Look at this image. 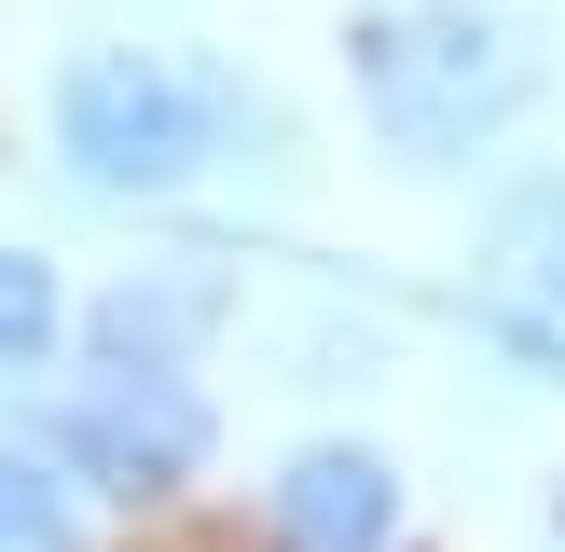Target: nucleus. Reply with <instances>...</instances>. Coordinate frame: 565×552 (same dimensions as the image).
<instances>
[{"mask_svg": "<svg viewBox=\"0 0 565 552\" xmlns=\"http://www.w3.org/2000/svg\"><path fill=\"white\" fill-rule=\"evenodd\" d=\"M235 125H263V97H235L221 70L152 55V42H97L55 70V152L83 193H180L207 180V152Z\"/></svg>", "mask_w": 565, "mask_h": 552, "instance_id": "nucleus-2", "label": "nucleus"}, {"mask_svg": "<svg viewBox=\"0 0 565 552\" xmlns=\"http://www.w3.org/2000/svg\"><path fill=\"white\" fill-rule=\"evenodd\" d=\"M401 539V469L373 442H303L276 469V552H386Z\"/></svg>", "mask_w": 565, "mask_h": 552, "instance_id": "nucleus-4", "label": "nucleus"}, {"mask_svg": "<svg viewBox=\"0 0 565 552\" xmlns=\"http://www.w3.org/2000/svg\"><path fill=\"white\" fill-rule=\"evenodd\" d=\"M0 552H83L70 484H55V469H28V456H0Z\"/></svg>", "mask_w": 565, "mask_h": 552, "instance_id": "nucleus-6", "label": "nucleus"}, {"mask_svg": "<svg viewBox=\"0 0 565 552\" xmlns=\"http://www.w3.org/2000/svg\"><path fill=\"white\" fill-rule=\"evenodd\" d=\"M207 386L193 373H83L55 401V456L83 469L97 497H180L207 469Z\"/></svg>", "mask_w": 565, "mask_h": 552, "instance_id": "nucleus-3", "label": "nucleus"}, {"mask_svg": "<svg viewBox=\"0 0 565 552\" xmlns=\"http://www.w3.org/2000/svg\"><path fill=\"white\" fill-rule=\"evenodd\" d=\"M552 552H565V511H552Z\"/></svg>", "mask_w": 565, "mask_h": 552, "instance_id": "nucleus-8", "label": "nucleus"}, {"mask_svg": "<svg viewBox=\"0 0 565 552\" xmlns=\"http://www.w3.org/2000/svg\"><path fill=\"white\" fill-rule=\"evenodd\" d=\"M345 70L359 110L401 166H456L539 97V55H524L511 14H469V0H401V14H359L345 28Z\"/></svg>", "mask_w": 565, "mask_h": 552, "instance_id": "nucleus-1", "label": "nucleus"}, {"mask_svg": "<svg viewBox=\"0 0 565 552\" xmlns=\"http://www.w3.org/2000/svg\"><path fill=\"white\" fill-rule=\"evenodd\" d=\"M207 318H221V276L166 263V276H125V290H110L83 331H97V373H180Z\"/></svg>", "mask_w": 565, "mask_h": 552, "instance_id": "nucleus-5", "label": "nucleus"}, {"mask_svg": "<svg viewBox=\"0 0 565 552\" xmlns=\"http://www.w3.org/2000/svg\"><path fill=\"white\" fill-rule=\"evenodd\" d=\"M55 263H28V248H0V373H42V346H55Z\"/></svg>", "mask_w": 565, "mask_h": 552, "instance_id": "nucleus-7", "label": "nucleus"}]
</instances>
